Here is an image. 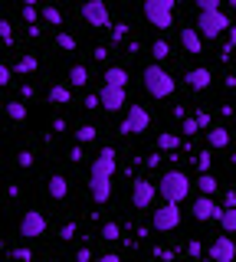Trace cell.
Here are the masks:
<instances>
[{"label": "cell", "instance_id": "29", "mask_svg": "<svg viewBox=\"0 0 236 262\" xmlns=\"http://www.w3.org/2000/svg\"><path fill=\"white\" fill-rule=\"evenodd\" d=\"M39 16H43V20L46 23H53V27H59V23H62V13H59V7H43V13H39Z\"/></svg>", "mask_w": 236, "mask_h": 262}, {"label": "cell", "instance_id": "44", "mask_svg": "<svg viewBox=\"0 0 236 262\" xmlns=\"http://www.w3.org/2000/svg\"><path fill=\"white\" fill-rule=\"evenodd\" d=\"M76 259H79V262H89V259H92V249H79Z\"/></svg>", "mask_w": 236, "mask_h": 262}, {"label": "cell", "instance_id": "10", "mask_svg": "<svg viewBox=\"0 0 236 262\" xmlns=\"http://www.w3.org/2000/svg\"><path fill=\"white\" fill-rule=\"evenodd\" d=\"M99 102H102V108H105V112H118V108H125V85H109V82H105L102 92H99Z\"/></svg>", "mask_w": 236, "mask_h": 262}, {"label": "cell", "instance_id": "47", "mask_svg": "<svg viewBox=\"0 0 236 262\" xmlns=\"http://www.w3.org/2000/svg\"><path fill=\"white\" fill-rule=\"evenodd\" d=\"M92 56H95V59H109V49H105V46H99V49H95Z\"/></svg>", "mask_w": 236, "mask_h": 262}, {"label": "cell", "instance_id": "8", "mask_svg": "<svg viewBox=\"0 0 236 262\" xmlns=\"http://www.w3.org/2000/svg\"><path fill=\"white\" fill-rule=\"evenodd\" d=\"M46 233V216L39 210H27L20 216V236L23 239H36V236Z\"/></svg>", "mask_w": 236, "mask_h": 262}, {"label": "cell", "instance_id": "28", "mask_svg": "<svg viewBox=\"0 0 236 262\" xmlns=\"http://www.w3.org/2000/svg\"><path fill=\"white\" fill-rule=\"evenodd\" d=\"M95 135H99V128H95V125H82V128L76 131V141L79 144H89V141H95Z\"/></svg>", "mask_w": 236, "mask_h": 262}, {"label": "cell", "instance_id": "42", "mask_svg": "<svg viewBox=\"0 0 236 262\" xmlns=\"http://www.w3.org/2000/svg\"><path fill=\"white\" fill-rule=\"evenodd\" d=\"M17 164H20V167H30V164H33V154H30V151H20L17 154Z\"/></svg>", "mask_w": 236, "mask_h": 262}, {"label": "cell", "instance_id": "12", "mask_svg": "<svg viewBox=\"0 0 236 262\" xmlns=\"http://www.w3.org/2000/svg\"><path fill=\"white\" fill-rule=\"evenodd\" d=\"M115 167H118L115 151H112V147H102V154L92 161V174L95 177H112V174H115Z\"/></svg>", "mask_w": 236, "mask_h": 262}, {"label": "cell", "instance_id": "15", "mask_svg": "<svg viewBox=\"0 0 236 262\" xmlns=\"http://www.w3.org/2000/svg\"><path fill=\"white\" fill-rule=\"evenodd\" d=\"M181 46H184V53H190V56L203 53V36L197 33V27H184L181 30Z\"/></svg>", "mask_w": 236, "mask_h": 262}, {"label": "cell", "instance_id": "5", "mask_svg": "<svg viewBox=\"0 0 236 262\" xmlns=\"http://www.w3.org/2000/svg\"><path fill=\"white\" fill-rule=\"evenodd\" d=\"M82 20L92 30L112 27V13H109V7H105V0H85V4H82Z\"/></svg>", "mask_w": 236, "mask_h": 262}, {"label": "cell", "instance_id": "37", "mask_svg": "<svg viewBox=\"0 0 236 262\" xmlns=\"http://www.w3.org/2000/svg\"><path fill=\"white\" fill-rule=\"evenodd\" d=\"M125 36H128V27H125V23H115V27H112V39H115V43H121Z\"/></svg>", "mask_w": 236, "mask_h": 262}, {"label": "cell", "instance_id": "9", "mask_svg": "<svg viewBox=\"0 0 236 262\" xmlns=\"http://www.w3.org/2000/svg\"><path fill=\"white\" fill-rule=\"evenodd\" d=\"M154 196H158V184H151V180H144V177H138L132 184V203L138 210H148L154 203Z\"/></svg>", "mask_w": 236, "mask_h": 262}, {"label": "cell", "instance_id": "32", "mask_svg": "<svg viewBox=\"0 0 236 262\" xmlns=\"http://www.w3.org/2000/svg\"><path fill=\"white\" fill-rule=\"evenodd\" d=\"M56 46L66 49V53H72V49H76V36H69V33H59V36H56Z\"/></svg>", "mask_w": 236, "mask_h": 262}, {"label": "cell", "instance_id": "20", "mask_svg": "<svg viewBox=\"0 0 236 262\" xmlns=\"http://www.w3.org/2000/svg\"><path fill=\"white\" fill-rule=\"evenodd\" d=\"M105 82H109V85H128V69L109 66V69H105Z\"/></svg>", "mask_w": 236, "mask_h": 262}, {"label": "cell", "instance_id": "45", "mask_svg": "<svg viewBox=\"0 0 236 262\" xmlns=\"http://www.w3.org/2000/svg\"><path fill=\"white\" fill-rule=\"evenodd\" d=\"M187 252H190V256H200V252H203V249H200V243H197V239H194L190 246H187Z\"/></svg>", "mask_w": 236, "mask_h": 262}, {"label": "cell", "instance_id": "3", "mask_svg": "<svg viewBox=\"0 0 236 262\" xmlns=\"http://www.w3.org/2000/svg\"><path fill=\"white\" fill-rule=\"evenodd\" d=\"M230 27H233V23H230V16H226L223 10H200V16H197V33L203 39L223 36Z\"/></svg>", "mask_w": 236, "mask_h": 262}, {"label": "cell", "instance_id": "22", "mask_svg": "<svg viewBox=\"0 0 236 262\" xmlns=\"http://www.w3.org/2000/svg\"><path fill=\"white\" fill-rule=\"evenodd\" d=\"M217 187H220V184L213 180V174H210V170H200V177H197V190L213 196V193H217Z\"/></svg>", "mask_w": 236, "mask_h": 262}, {"label": "cell", "instance_id": "6", "mask_svg": "<svg viewBox=\"0 0 236 262\" xmlns=\"http://www.w3.org/2000/svg\"><path fill=\"white\" fill-rule=\"evenodd\" d=\"M151 125V115L144 105H128V115L125 121H121V135H141V131H148Z\"/></svg>", "mask_w": 236, "mask_h": 262}, {"label": "cell", "instance_id": "49", "mask_svg": "<svg viewBox=\"0 0 236 262\" xmlns=\"http://www.w3.org/2000/svg\"><path fill=\"white\" fill-rule=\"evenodd\" d=\"M226 4H230V7H233V10H236V0H226Z\"/></svg>", "mask_w": 236, "mask_h": 262}, {"label": "cell", "instance_id": "18", "mask_svg": "<svg viewBox=\"0 0 236 262\" xmlns=\"http://www.w3.org/2000/svg\"><path fill=\"white\" fill-rule=\"evenodd\" d=\"M213 220H220V226H223L226 233H236V207H220Z\"/></svg>", "mask_w": 236, "mask_h": 262}, {"label": "cell", "instance_id": "48", "mask_svg": "<svg viewBox=\"0 0 236 262\" xmlns=\"http://www.w3.org/2000/svg\"><path fill=\"white\" fill-rule=\"evenodd\" d=\"M23 4H33V7H36V4H39V0H23Z\"/></svg>", "mask_w": 236, "mask_h": 262}, {"label": "cell", "instance_id": "21", "mask_svg": "<svg viewBox=\"0 0 236 262\" xmlns=\"http://www.w3.org/2000/svg\"><path fill=\"white\" fill-rule=\"evenodd\" d=\"M69 85L72 89H85L89 85V69L85 66H72L69 69Z\"/></svg>", "mask_w": 236, "mask_h": 262}, {"label": "cell", "instance_id": "46", "mask_svg": "<svg viewBox=\"0 0 236 262\" xmlns=\"http://www.w3.org/2000/svg\"><path fill=\"white\" fill-rule=\"evenodd\" d=\"M69 161H82V147H72V151H69Z\"/></svg>", "mask_w": 236, "mask_h": 262}, {"label": "cell", "instance_id": "41", "mask_svg": "<svg viewBox=\"0 0 236 262\" xmlns=\"http://www.w3.org/2000/svg\"><path fill=\"white\" fill-rule=\"evenodd\" d=\"M194 118H197L200 131H207V128H210V115H207V112H197V115H194Z\"/></svg>", "mask_w": 236, "mask_h": 262}, {"label": "cell", "instance_id": "23", "mask_svg": "<svg viewBox=\"0 0 236 262\" xmlns=\"http://www.w3.org/2000/svg\"><path fill=\"white\" fill-rule=\"evenodd\" d=\"M69 98H72L69 85H53V89H50V102H53V105H69Z\"/></svg>", "mask_w": 236, "mask_h": 262}, {"label": "cell", "instance_id": "7", "mask_svg": "<svg viewBox=\"0 0 236 262\" xmlns=\"http://www.w3.org/2000/svg\"><path fill=\"white\" fill-rule=\"evenodd\" d=\"M177 226H181V210H177L174 200H164V207L154 210V229H161V233H174Z\"/></svg>", "mask_w": 236, "mask_h": 262}, {"label": "cell", "instance_id": "33", "mask_svg": "<svg viewBox=\"0 0 236 262\" xmlns=\"http://www.w3.org/2000/svg\"><path fill=\"white\" fill-rule=\"evenodd\" d=\"M194 164H197V170H210V164H213V158H210V151H197V158H194Z\"/></svg>", "mask_w": 236, "mask_h": 262}, {"label": "cell", "instance_id": "1", "mask_svg": "<svg viewBox=\"0 0 236 262\" xmlns=\"http://www.w3.org/2000/svg\"><path fill=\"white\" fill-rule=\"evenodd\" d=\"M144 92H148L151 98H167L170 92H174V79H170V72L164 69V66H144Z\"/></svg>", "mask_w": 236, "mask_h": 262}, {"label": "cell", "instance_id": "13", "mask_svg": "<svg viewBox=\"0 0 236 262\" xmlns=\"http://www.w3.org/2000/svg\"><path fill=\"white\" fill-rule=\"evenodd\" d=\"M217 210H220V207H217L213 200H210V193H200L197 200H194V210H190V213H194V220L207 223V220H213V216H217Z\"/></svg>", "mask_w": 236, "mask_h": 262}, {"label": "cell", "instance_id": "36", "mask_svg": "<svg viewBox=\"0 0 236 262\" xmlns=\"http://www.w3.org/2000/svg\"><path fill=\"white\" fill-rule=\"evenodd\" d=\"M0 39H4L7 46L13 43V30H10V23H7V20H0Z\"/></svg>", "mask_w": 236, "mask_h": 262}, {"label": "cell", "instance_id": "24", "mask_svg": "<svg viewBox=\"0 0 236 262\" xmlns=\"http://www.w3.org/2000/svg\"><path fill=\"white\" fill-rule=\"evenodd\" d=\"M158 147H161V151H170V154H174L177 147H181V138L170 135V131H164V135H158Z\"/></svg>", "mask_w": 236, "mask_h": 262}, {"label": "cell", "instance_id": "16", "mask_svg": "<svg viewBox=\"0 0 236 262\" xmlns=\"http://www.w3.org/2000/svg\"><path fill=\"white\" fill-rule=\"evenodd\" d=\"M187 85H190L194 92H203V89L210 85V69H203V66L200 69H190L187 72Z\"/></svg>", "mask_w": 236, "mask_h": 262}, {"label": "cell", "instance_id": "11", "mask_svg": "<svg viewBox=\"0 0 236 262\" xmlns=\"http://www.w3.org/2000/svg\"><path fill=\"white\" fill-rule=\"evenodd\" d=\"M210 259L213 262H233L236 259V246L230 236H217L213 243H210Z\"/></svg>", "mask_w": 236, "mask_h": 262}, {"label": "cell", "instance_id": "25", "mask_svg": "<svg viewBox=\"0 0 236 262\" xmlns=\"http://www.w3.org/2000/svg\"><path fill=\"white\" fill-rule=\"evenodd\" d=\"M7 118L23 121V118H27V105H23V102H7Z\"/></svg>", "mask_w": 236, "mask_h": 262}, {"label": "cell", "instance_id": "39", "mask_svg": "<svg viewBox=\"0 0 236 262\" xmlns=\"http://www.w3.org/2000/svg\"><path fill=\"white\" fill-rule=\"evenodd\" d=\"M36 16H39V13H36L33 4H23V20H27V23H36Z\"/></svg>", "mask_w": 236, "mask_h": 262}, {"label": "cell", "instance_id": "38", "mask_svg": "<svg viewBox=\"0 0 236 262\" xmlns=\"http://www.w3.org/2000/svg\"><path fill=\"white\" fill-rule=\"evenodd\" d=\"M223 0H197V10H220Z\"/></svg>", "mask_w": 236, "mask_h": 262}, {"label": "cell", "instance_id": "31", "mask_svg": "<svg viewBox=\"0 0 236 262\" xmlns=\"http://www.w3.org/2000/svg\"><path fill=\"white\" fill-rule=\"evenodd\" d=\"M181 131H184L187 138H190V135H197V131H200L197 118H190V115H184V118H181Z\"/></svg>", "mask_w": 236, "mask_h": 262}, {"label": "cell", "instance_id": "19", "mask_svg": "<svg viewBox=\"0 0 236 262\" xmlns=\"http://www.w3.org/2000/svg\"><path fill=\"white\" fill-rule=\"evenodd\" d=\"M207 144L217 147V151L226 147V144H230V131H226V128H207Z\"/></svg>", "mask_w": 236, "mask_h": 262}, {"label": "cell", "instance_id": "30", "mask_svg": "<svg viewBox=\"0 0 236 262\" xmlns=\"http://www.w3.org/2000/svg\"><path fill=\"white\" fill-rule=\"evenodd\" d=\"M151 56H154V59H158V62H164L167 56H170V46L164 43V39H158V43L151 46Z\"/></svg>", "mask_w": 236, "mask_h": 262}, {"label": "cell", "instance_id": "4", "mask_svg": "<svg viewBox=\"0 0 236 262\" xmlns=\"http://www.w3.org/2000/svg\"><path fill=\"white\" fill-rule=\"evenodd\" d=\"M144 20L158 30H167L174 20V0H144Z\"/></svg>", "mask_w": 236, "mask_h": 262}, {"label": "cell", "instance_id": "27", "mask_svg": "<svg viewBox=\"0 0 236 262\" xmlns=\"http://www.w3.org/2000/svg\"><path fill=\"white\" fill-rule=\"evenodd\" d=\"M118 236H121L118 223H115V220H109V223L102 226V239H105V243H118Z\"/></svg>", "mask_w": 236, "mask_h": 262}, {"label": "cell", "instance_id": "2", "mask_svg": "<svg viewBox=\"0 0 236 262\" xmlns=\"http://www.w3.org/2000/svg\"><path fill=\"white\" fill-rule=\"evenodd\" d=\"M158 193L164 196V200L181 203V200H187V193H190V180H187V174H181V170H164L161 180H158Z\"/></svg>", "mask_w": 236, "mask_h": 262}, {"label": "cell", "instance_id": "34", "mask_svg": "<svg viewBox=\"0 0 236 262\" xmlns=\"http://www.w3.org/2000/svg\"><path fill=\"white\" fill-rule=\"evenodd\" d=\"M10 256L20 259V262H30V259H33V249H27V246H17V249H10Z\"/></svg>", "mask_w": 236, "mask_h": 262}, {"label": "cell", "instance_id": "14", "mask_svg": "<svg viewBox=\"0 0 236 262\" xmlns=\"http://www.w3.org/2000/svg\"><path fill=\"white\" fill-rule=\"evenodd\" d=\"M112 177H95V174H89V196H92L95 203H105L112 196V184H109Z\"/></svg>", "mask_w": 236, "mask_h": 262}, {"label": "cell", "instance_id": "43", "mask_svg": "<svg viewBox=\"0 0 236 262\" xmlns=\"http://www.w3.org/2000/svg\"><path fill=\"white\" fill-rule=\"evenodd\" d=\"M82 105H85V108H102V102H99V95H95V92H92V95H85V102H82Z\"/></svg>", "mask_w": 236, "mask_h": 262}, {"label": "cell", "instance_id": "35", "mask_svg": "<svg viewBox=\"0 0 236 262\" xmlns=\"http://www.w3.org/2000/svg\"><path fill=\"white\" fill-rule=\"evenodd\" d=\"M10 82H13V69L0 62V89H4V85H10Z\"/></svg>", "mask_w": 236, "mask_h": 262}, {"label": "cell", "instance_id": "40", "mask_svg": "<svg viewBox=\"0 0 236 262\" xmlns=\"http://www.w3.org/2000/svg\"><path fill=\"white\" fill-rule=\"evenodd\" d=\"M59 236H62L66 243H69V239H76V223H66V226L59 229Z\"/></svg>", "mask_w": 236, "mask_h": 262}, {"label": "cell", "instance_id": "17", "mask_svg": "<svg viewBox=\"0 0 236 262\" xmlns=\"http://www.w3.org/2000/svg\"><path fill=\"white\" fill-rule=\"evenodd\" d=\"M46 190H50V196H53V200H62V196L69 193V184H66V177H62V174H53V177H50V184H46Z\"/></svg>", "mask_w": 236, "mask_h": 262}, {"label": "cell", "instance_id": "26", "mask_svg": "<svg viewBox=\"0 0 236 262\" xmlns=\"http://www.w3.org/2000/svg\"><path fill=\"white\" fill-rule=\"evenodd\" d=\"M36 56H23V59L17 62V66H13V72H20V76H27V72H36Z\"/></svg>", "mask_w": 236, "mask_h": 262}]
</instances>
